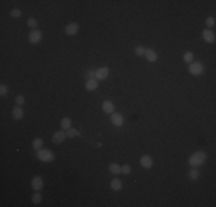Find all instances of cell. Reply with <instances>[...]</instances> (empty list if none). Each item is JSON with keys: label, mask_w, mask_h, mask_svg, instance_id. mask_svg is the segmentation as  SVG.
Returning <instances> with one entry per match:
<instances>
[{"label": "cell", "mask_w": 216, "mask_h": 207, "mask_svg": "<svg viewBox=\"0 0 216 207\" xmlns=\"http://www.w3.org/2000/svg\"><path fill=\"white\" fill-rule=\"evenodd\" d=\"M108 74H109V70H108L107 67L99 68L98 70L96 72V77L98 78V79H100V81H103V79L107 78Z\"/></svg>", "instance_id": "9"}, {"label": "cell", "mask_w": 216, "mask_h": 207, "mask_svg": "<svg viewBox=\"0 0 216 207\" xmlns=\"http://www.w3.org/2000/svg\"><path fill=\"white\" fill-rule=\"evenodd\" d=\"M32 146H33V149L36 151H39L43 147V139L36 138V139L33 140V143H32Z\"/></svg>", "instance_id": "20"}, {"label": "cell", "mask_w": 216, "mask_h": 207, "mask_svg": "<svg viewBox=\"0 0 216 207\" xmlns=\"http://www.w3.org/2000/svg\"><path fill=\"white\" fill-rule=\"evenodd\" d=\"M41 199H43L41 195L39 193V192H37V193H35V195L32 196V198H31V202H33L35 205H37V204H39V202H41Z\"/></svg>", "instance_id": "21"}, {"label": "cell", "mask_w": 216, "mask_h": 207, "mask_svg": "<svg viewBox=\"0 0 216 207\" xmlns=\"http://www.w3.org/2000/svg\"><path fill=\"white\" fill-rule=\"evenodd\" d=\"M199 176H200V173H199V170L198 169H191L190 171H189V177H190L191 180H198L199 178Z\"/></svg>", "instance_id": "19"}, {"label": "cell", "mask_w": 216, "mask_h": 207, "mask_svg": "<svg viewBox=\"0 0 216 207\" xmlns=\"http://www.w3.org/2000/svg\"><path fill=\"white\" fill-rule=\"evenodd\" d=\"M79 30V24L76 23V22H71V23H69L64 28V31H66V33H67L68 36H74V35H76Z\"/></svg>", "instance_id": "3"}, {"label": "cell", "mask_w": 216, "mask_h": 207, "mask_svg": "<svg viewBox=\"0 0 216 207\" xmlns=\"http://www.w3.org/2000/svg\"><path fill=\"white\" fill-rule=\"evenodd\" d=\"M28 26H30L32 29H36L37 26V21L33 19V17H30V19H28Z\"/></svg>", "instance_id": "26"}, {"label": "cell", "mask_w": 216, "mask_h": 207, "mask_svg": "<svg viewBox=\"0 0 216 207\" xmlns=\"http://www.w3.org/2000/svg\"><path fill=\"white\" fill-rule=\"evenodd\" d=\"M189 72L191 74H193V75H200L204 72V66H202V63H200V62H193V63H191L190 67H189Z\"/></svg>", "instance_id": "4"}, {"label": "cell", "mask_w": 216, "mask_h": 207, "mask_svg": "<svg viewBox=\"0 0 216 207\" xmlns=\"http://www.w3.org/2000/svg\"><path fill=\"white\" fill-rule=\"evenodd\" d=\"M140 165L143 166L146 169H149L152 166H153V160L151 159L149 155H143L141 159H140Z\"/></svg>", "instance_id": "10"}, {"label": "cell", "mask_w": 216, "mask_h": 207, "mask_svg": "<svg viewBox=\"0 0 216 207\" xmlns=\"http://www.w3.org/2000/svg\"><path fill=\"white\" fill-rule=\"evenodd\" d=\"M10 15L13 16L14 19H17V17H20L22 15V13H21L20 9H17V8H14V9L10 12Z\"/></svg>", "instance_id": "27"}, {"label": "cell", "mask_w": 216, "mask_h": 207, "mask_svg": "<svg viewBox=\"0 0 216 207\" xmlns=\"http://www.w3.org/2000/svg\"><path fill=\"white\" fill-rule=\"evenodd\" d=\"M202 37H204V39H205L207 43H214V40H215V35H214V32L211 30H204Z\"/></svg>", "instance_id": "11"}, {"label": "cell", "mask_w": 216, "mask_h": 207, "mask_svg": "<svg viewBox=\"0 0 216 207\" xmlns=\"http://www.w3.org/2000/svg\"><path fill=\"white\" fill-rule=\"evenodd\" d=\"M206 24L209 26V28L214 26V24H215V19H214V17H211V16L207 17V19H206Z\"/></svg>", "instance_id": "28"}, {"label": "cell", "mask_w": 216, "mask_h": 207, "mask_svg": "<svg viewBox=\"0 0 216 207\" xmlns=\"http://www.w3.org/2000/svg\"><path fill=\"white\" fill-rule=\"evenodd\" d=\"M66 137H67V134L64 131H57V132H54V135H53L52 140L55 144H60V143H62L63 140L66 139Z\"/></svg>", "instance_id": "6"}, {"label": "cell", "mask_w": 216, "mask_h": 207, "mask_svg": "<svg viewBox=\"0 0 216 207\" xmlns=\"http://www.w3.org/2000/svg\"><path fill=\"white\" fill-rule=\"evenodd\" d=\"M86 89H88L89 91H94V90H97L98 88V81L97 79H94V78H90L88 82H86Z\"/></svg>", "instance_id": "13"}, {"label": "cell", "mask_w": 216, "mask_h": 207, "mask_svg": "<svg viewBox=\"0 0 216 207\" xmlns=\"http://www.w3.org/2000/svg\"><path fill=\"white\" fill-rule=\"evenodd\" d=\"M108 170L110 171L112 174H114V175H117V174L121 173V166L117 165V163H110L108 166Z\"/></svg>", "instance_id": "15"}, {"label": "cell", "mask_w": 216, "mask_h": 207, "mask_svg": "<svg viewBox=\"0 0 216 207\" xmlns=\"http://www.w3.org/2000/svg\"><path fill=\"white\" fill-rule=\"evenodd\" d=\"M88 77H89V79L90 78H93V77H96V72H88Z\"/></svg>", "instance_id": "31"}, {"label": "cell", "mask_w": 216, "mask_h": 207, "mask_svg": "<svg viewBox=\"0 0 216 207\" xmlns=\"http://www.w3.org/2000/svg\"><path fill=\"white\" fill-rule=\"evenodd\" d=\"M145 58H146L149 62H154V61H156L158 55H156V53H155L153 50H151V48H146V52H145Z\"/></svg>", "instance_id": "12"}, {"label": "cell", "mask_w": 216, "mask_h": 207, "mask_svg": "<svg viewBox=\"0 0 216 207\" xmlns=\"http://www.w3.org/2000/svg\"><path fill=\"white\" fill-rule=\"evenodd\" d=\"M183 60L186 63H191V61L193 60V53L192 52H186L184 54V57H183Z\"/></svg>", "instance_id": "22"}, {"label": "cell", "mask_w": 216, "mask_h": 207, "mask_svg": "<svg viewBox=\"0 0 216 207\" xmlns=\"http://www.w3.org/2000/svg\"><path fill=\"white\" fill-rule=\"evenodd\" d=\"M70 127H71V120L69 119V118H63L61 121V128L63 130H68L70 129Z\"/></svg>", "instance_id": "18"}, {"label": "cell", "mask_w": 216, "mask_h": 207, "mask_svg": "<svg viewBox=\"0 0 216 207\" xmlns=\"http://www.w3.org/2000/svg\"><path fill=\"white\" fill-rule=\"evenodd\" d=\"M110 188L113 189L114 191H118V190H121V188H122V182L120 181L118 178H114V180H112V182H110Z\"/></svg>", "instance_id": "16"}, {"label": "cell", "mask_w": 216, "mask_h": 207, "mask_svg": "<svg viewBox=\"0 0 216 207\" xmlns=\"http://www.w3.org/2000/svg\"><path fill=\"white\" fill-rule=\"evenodd\" d=\"M24 100H26V99H24V97H23V96H17V97H16L15 98V103H17V105H23V103H24Z\"/></svg>", "instance_id": "29"}, {"label": "cell", "mask_w": 216, "mask_h": 207, "mask_svg": "<svg viewBox=\"0 0 216 207\" xmlns=\"http://www.w3.org/2000/svg\"><path fill=\"white\" fill-rule=\"evenodd\" d=\"M103 112H106V113L110 114L114 112V105L112 101H109V100H106V101H103Z\"/></svg>", "instance_id": "14"}, {"label": "cell", "mask_w": 216, "mask_h": 207, "mask_svg": "<svg viewBox=\"0 0 216 207\" xmlns=\"http://www.w3.org/2000/svg\"><path fill=\"white\" fill-rule=\"evenodd\" d=\"M130 171H131V167L129 165H124L121 167V173L124 174V175H127V174H130Z\"/></svg>", "instance_id": "25"}, {"label": "cell", "mask_w": 216, "mask_h": 207, "mask_svg": "<svg viewBox=\"0 0 216 207\" xmlns=\"http://www.w3.org/2000/svg\"><path fill=\"white\" fill-rule=\"evenodd\" d=\"M37 158L43 162H51L54 160V153L46 149H44V150L40 149L37 152Z\"/></svg>", "instance_id": "2"}, {"label": "cell", "mask_w": 216, "mask_h": 207, "mask_svg": "<svg viewBox=\"0 0 216 207\" xmlns=\"http://www.w3.org/2000/svg\"><path fill=\"white\" fill-rule=\"evenodd\" d=\"M43 185H44V181H43V178H41L40 176H36L32 182H31V186H32V189L33 190H36V191H39L43 189Z\"/></svg>", "instance_id": "7"}, {"label": "cell", "mask_w": 216, "mask_h": 207, "mask_svg": "<svg viewBox=\"0 0 216 207\" xmlns=\"http://www.w3.org/2000/svg\"><path fill=\"white\" fill-rule=\"evenodd\" d=\"M134 52H136V54H137L138 57H143V55H145L146 48H145L144 46H137L136 50H134Z\"/></svg>", "instance_id": "24"}, {"label": "cell", "mask_w": 216, "mask_h": 207, "mask_svg": "<svg viewBox=\"0 0 216 207\" xmlns=\"http://www.w3.org/2000/svg\"><path fill=\"white\" fill-rule=\"evenodd\" d=\"M13 116L15 120H21L23 118V109L21 107H15L13 109Z\"/></svg>", "instance_id": "17"}, {"label": "cell", "mask_w": 216, "mask_h": 207, "mask_svg": "<svg viewBox=\"0 0 216 207\" xmlns=\"http://www.w3.org/2000/svg\"><path fill=\"white\" fill-rule=\"evenodd\" d=\"M207 159L206 153H204L202 151H199V152H196L190 156L189 159V165L193 168H197V167H200L201 165L205 163V161Z\"/></svg>", "instance_id": "1"}, {"label": "cell", "mask_w": 216, "mask_h": 207, "mask_svg": "<svg viewBox=\"0 0 216 207\" xmlns=\"http://www.w3.org/2000/svg\"><path fill=\"white\" fill-rule=\"evenodd\" d=\"M7 92H8L7 86H6L5 84H1V85H0V94H1V96H6Z\"/></svg>", "instance_id": "30"}, {"label": "cell", "mask_w": 216, "mask_h": 207, "mask_svg": "<svg viewBox=\"0 0 216 207\" xmlns=\"http://www.w3.org/2000/svg\"><path fill=\"white\" fill-rule=\"evenodd\" d=\"M41 37H43V35L39 30H32L29 33V41L31 44H38L41 40Z\"/></svg>", "instance_id": "5"}, {"label": "cell", "mask_w": 216, "mask_h": 207, "mask_svg": "<svg viewBox=\"0 0 216 207\" xmlns=\"http://www.w3.org/2000/svg\"><path fill=\"white\" fill-rule=\"evenodd\" d=\"M110 121H112L114 125H116V127H121V125L123 124V122H124L123 116H122V115H121L120 113H113V114H112Z\"/></svg>", "instance_id": "8"}, {"label": "cell", "mask_w": 216, "mask_h": 207, "mask_svg": "<svg viewBox=\"0 0 216 207\" xmlns=\"http://www.w3.org/2000/svg\"><path fill=\"white\" fill-rule=\"evenodd\" d=\"M67 136L69 137V138H74V137H76V136H79V132H78L76 129L70 128V129H68V131H67Z\"/></svg>", "instance_id": "23"}]
</instances>
